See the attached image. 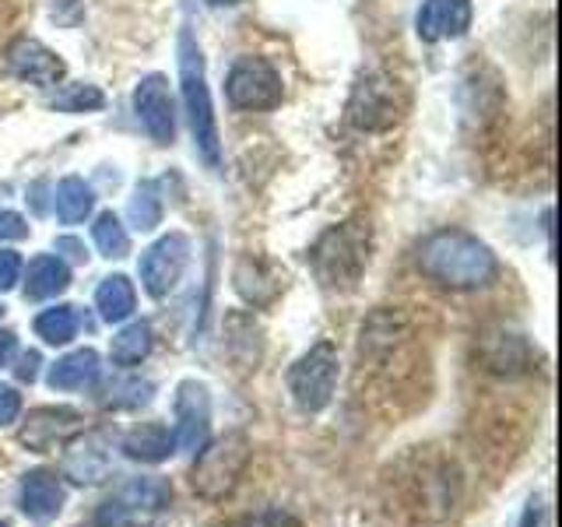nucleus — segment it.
Instances as JSON below:
<instances>
[{
  "mask_svg": "<svg viewBox=\"0 0 562 527\" xmlns=\"http://www.w3.org/2000/svg\"><path fill=\"white\" fill-rule=\"evenodd\" d=\"M391 514L412 524L447 520L461 492V471L439 450H412L391 471Z\"/></svg>",
  "mask_w": 562,
  "mask_h": 527,
  "instance_id": "obj_1",
  "label": "nucleus"
},
{
  "mask_svg": "<svg viewBox=\"0 0 562 527\" xmlns=\"http://www.w3.org/2000/svg\"><path fill=\"white\" fill-rule=\"evenodd\" d=\"M418 268L450 292H471L485 289L496 278L499 264L479 236L464 228H439L418 246Z\"/></svg>",
  "mask_w": 562,
  "mask_h": 527,
  "instance_id": "obj_2",
  "label": "nucleus"
},
{
  "mask_svg": "<svg viewBox=\"0 0 562 527\" xmlns=\"http://www.w3.org/2000/svg\"><path fill=\"white\" fill-rule=\"evenodd\" d=\"M180 88H183V105L190 120L193 145L204 155V162L211 169L222 166V141H218V120L215 105H211V88L204 75V53L198 40L190 35V29L180 32Z\"/></svg>",
  "mask_w": 562,
  "mask_h": 527,
  "instance_id": "obj_3",
  "label": "nucleus"
},
{
  "mask_svg": "<svg viewBox=\"0 0 562 527\" xmlns=\"http://www.w3.org/2000/svg\"><path fill=\"white\" fill-rule=\"evenodd\" d=\"M310 264L324 289H334V292L356 289L369 264V225L341 222L327 228L310 250Z\"/></svg>",
  "mask_w": 562,
  "mask_h": 527,
  "instance_id": "obj_4",
  "label": "nucleus"
},
{
  "mask_svg": "<svg viewBox=\"0 0 562 527\" xmlns=\"http://www.w3.org/2000/svg\"><path fill=\"white\" fill-rule=\"evenodd\" d=\"M250 439L243 433H225L215 444H204L190 468V489L207 503L228 500L243 482L246 468H250Z\"/></svg>",
  "mask_w": 562,
  "mask_h": 527,
  "instance_id": "obj_5",
  "label": "nucleus"
},
{
  "mask_svg": "<svg viewBox=\"0 0 562 527\" xmlns=\"http://www.w3.org/2000/svg\"><path fill=\"white\" fill-rule=\"evenodd\" d=\"M172 503V485L158 474L123 482L110 500L95 509V527H151Z\"/></svg>",
  "mask_w": 562,
  "mask_h": 527,
  "instance_id": "obj_6",
  "label": "nucleus"
},
{
  "mask_svg": "<svg viewBox=\"0 0 562 527\" xmlns=\"http://www.w3.org/2000/svg\"><path fill=\"white\" fill-rule=\"evenodd\" d=\"M338 377H341V362L334 345L321 341V345H313L306 356H299L289 369V391H292V401L299 404V412H306V415L324 412L334 397Z\"/></svg>",
  "mask_w": 562,
  "mask_h": 527,
  "instance_id": "obj_7",
  "label": "nucleus"
},
{
  "mask_svg": "<svg viewBox=\"0 0 562 527\" xmlns=\"http://www.w3.org/2000/svg\"><path fill=\"white\" fill-rule=\"evenodd\" d=\"M281 75L263 57H243L225 78V96L236 110H274L281 102Z\"/></svg>",
  "mask_w": 562,
  "mask_h": 527,
  "instance_id": "obj_8",
  "label": "nucleus"
},
{
  "mask_svg": "<svg viewBox=\"0 0 562 527\" xmlns=\"http://www.w3.org/2000/svg\"><path fill=\"white\" fill-rule=\"evenodd\" d=\"M190 264V239L183 233H169L155 246H148L145 257H140V281H145V292L162 299L176 289V281L183 278Z\"/></svg>",
  "mask_w": 562,
  "mask_h": 527,
  "instance_id": "obj_9",
  "label": "nucleus"
},
{
  "mask_svg": "<svg viewBox=\"0 0 562 527\" xmlns=\"http://www.w3.org/2000/svg\"><path fill=\"white\" fill-rule=\"evenodd\" d=\"M176 447L198 453L211 436V397L198 380H183L176 386Z\"/></svg>",
  "mask_w": 562,
  "mask_h": 527,
  "instance_id": "obj_10",
  "label": "nucleus"
},
{
  "mask_svg": "<svg viewBox=\"0 0 562 527\" xmlns=\"http://www.w3.org/2000/svg\"><path fill=\"white\" fill-rule=\"evenodd\" d=\"M134 113L140 120V127L151 134L158 145H172L176 137V105L169 96V81L162 75L140 78L134 88Z\"/></svg>",
  "mask_w": 562,
  "mask_h": 527,
  "instance_id": "obj_11",
  "label": "nucleus"
},
{
  "mask_svg": "<svg viewBox=\"0 0 562 527\" xmlns=\"http://www.w3.org/2000/svg\"><path fill=\"white\" fill-rule=\"evenodd\" d=\"M81 429H85V415L75 408H35L29 412L25 426L18 429V444L35 453H46L53 447L70 444Z\"/></svg>",
  "mask_w": 562,
  "mask_h": 527,
  "instance_id": "obj_12",
  "label": "nucleus"
},
{
  "mask_svg": "<svg viewBox=\"0 0 562 527\" xmlns=\"http://www.w3.org/2000/svg\"><path fill=\"white\" fill-rule=\"evenodd\" d=\"M8 70L18 81L35 85V88H53L67 75V67L57 53L46 49L40 40H29V35H18L8 46Z\"/></svg>",
  "mask_w": 562,
  "mask_h": 527,
  "instance_id": "obj_13",
  "label": "nucleus"
},
{
  "mask_svg": "<svg viewBox=\"0 0 562 527\" xmlns=\"http://www.w3.org/2000/svg\"><path fill=\"white\" fill-rule=\"evenodd\" d=\"M479 359H482V369H488V373H496V377H520V373H531L535 348L524 334L496 330V334H485L479 341Z\"/></svg>",
  "mask_w": 562,
  "mask_h": 527,
  "instance_id": "obj_14",
  "label": "nucleus"
},
{
  "mask_svg": "<svg viewBox=\"0 0 562 527\" xmlns=\"http://www.w3.org/2000/svg\"><path fill=\"white\" fill-rule=\"evenodd\" d=\"M415 25L426 43L461 40L471 29V0H422Z\"/></svg>",
  "mask_w": 562,
  "mask_h": 527,
  "instance_id": "obj_15",
  "label": "nucleus"
},
{
  "mask_svg": "<svg viewBox=\"0 0 562 527\" xmlns=\"http://www.w3.org/2000/svg\"><path fill=\"white\" fill-rule=\"evenodd\" d=\"M64 485L57 474L49 471H29L22 474V485H18V506H22V514L35 524H46L53 520L64 509Z\"/></svg>",
  "mask_w": 562,
  "mask_h": 527,
  "instance_id": "obj_16",
  "label": "nucleus"
},
{
  "mask_svg": "<svg viewBox=\"0 0 562 527\" xmlns=\"http://www.w3.org/2000/svg\"><path fill=\"white\" fill-rule=\"evenodd\" d=\"M64 474L78 485H99L110 479V450L102 436H85L64 457Z\"/></svg>",
  "mask_w": 562,
  "mask_h": 527,
  "instance_id": "obj_17",
  "label": "nucleus"
},
{
  "mask_svg": "<svg viewBox=\"0 0 562 527\" xmlns=\"http://www.w3.org/2000/svg\"><path fill=\"white\" fill-rule=\"evenodd\" d=\"M394 99H391V88L383 81H362L356 88V99H351V123L362 131H380V127H391L394 123Z\"/></svg>",
  "mask_w": 562,
  "mask_h": 527,
  "instance_id": "obj_18",
  "label": "nucleus"
},
{
  "mask_svg": "<svg viewBox=\"0 0 562 527\" xmlns=\"http://www.w3.org/2000/svg\"><path fill=\"white\" fill-rule=\"evenodd\" d=\"M120 447H123V453L131 457V461L158 464V461H166V457L176 450V436L166 426H158V422H148V426H140V429L123 436Z\"/></svg>",
  "mask_w": 562,
  "mask_h": 527,
  "instance_id": "obj_19",
  "label": "nucleus"
},
{
  "mask_svg": "<svg viewBox=\"0 0 562 527\" xmlns=\"http://www.w3.org/2000/svg\"><path fill=\"white\" fill-rule=\"evenodd\" d=\"M99 356L92 348H78L64 356L57 366L49 369V386L53 391H81V386H92L99 380Z\"/></svg>",
  "mask_w": 562,
  "mask_h": 527,
  "instance_id": "obj_20",
  "label": "nucleus"
},
{
  "mask_svg": "<svg viewBox=\"0 0 562 527\" xmlns=\"http://www.w3.org/2000/svg\"><path fill=\"white\" fill-rule=\"evenodd\" d=\"M95 306L105 324H123L137 306V292L127 274H110L95 292Z\"/></svg>",
  "mask_w": 562,
  "mask_h": 527,
  "instance_id": "obj_21",
  "label": "nucleus"
},
{
  "mask_svg": "<svg viewBox=\"0 0 562 527\" xmlns=\"http://www.w3.org/2000/svg\"><path fill=\"white\" fill-rule=\"evenodd\" d=\"M70 285V268L60 257H35L29 264V274H25V295L29 299H49V295H60Z\"/></svg>",
  "mask_w": 562,
  "mask_h": 527,
  "instance_id": "obj_22",
  "label": "nucleus"
},
{
  "mask_svg": "<svg viewBox=\"0 0 562 527\" xmlns=\"http://www.w3.org/2000/svg\"><path fill=\"white\" fill-rule=\"evenodd\" d=\"M53 204H57V218L64 225H78V222H85L88 215H92L95 193H92V187H88L85 180H78V176H67V180L57 183Z\"/></svg>",
  "mask_w": 562,
  "mask_h": 527,
  "instance_id": "obj_23",
  "label": "nucleus"
},
{
  "mask_svg": "<svg viewBox=\"0 0 562 527\" xmlns=\"http://www.w3.org/2000/svg\"><path fill=\"white\" fill-rule=\"evenodd\" d=\"M151 345H155V338H151V327L145 321L127 324L113 338V362L116 366H137V362H145Z\"/></svg>",
  "mask_w": 562,
  "mask_h": 527,
  "instance_id": "obj_24",
  "label": "nucleus"
},
{
  "mask_svg": "<svg viewBox=\"0 0 562 527\" xmlns=\"http://www.w3.org/2000/svg\"><path fill=\"white\" fill-rule=\"evenodd\" d=\"M127 218L137 233H151V228L162 222V198H158V183L140 180L134 187V198L127 204Z\"/></svg>",
  "mask_w": 562,
  "mask_h": 527,
  "instance_id": "obj_25",
  "label": "nucleus"
},
{
  "mask_svg": "<svg viewBox=\"0 0 562 527\" xmlns=\"http://www.w3.org/2000/svg\"><path fill=\"white\" fill-rule=\"evenodd\" d=\"M35 334L46 341V345H67L75 341L78 334V313L75 306H49L35 316Z\"/></svg>",
  "mask_w": 562,
  "mask_h": 527,
  "instance_id": "obj_26",
  "label": "nucleus"
},
{
  "mask_svg": "<svg viewBox=\"0 0 562 527\" xmlns=\"http://www.w3.org/2000/svg\"><path fill=\"white\" fill-rule=\"evenodd\" d=\"M92 236H95L99 254H102V257H110V260L127 257V250H131V236H127V228H123V222L113 215V211H102V215L95 218Z\"/></svg>",
  "mask_w": 562,
  "mask_h": 527,
  "instance_id": "obj_27",
  "label": "nucleus"
},
{
  "mask_svg": "<svg viewBox=\"0 0 562 527\" xmlns=\"http://www.w3.org/2000/svg\"><path fill=\"white\" fill-rule=\"evenodd\" d=\"M49 105H53V110H60V113H92V110H102L105 96H102V88H95V85H67L64 92H57V99H53Z\"/></svg>",
  "mask_w": 562,
  "mask_h": 527,
  "instance_id": "obj_28",
  "label": "nucleus"
},
{
  "mask_svg": "<svg viewBox=\"0 0 562 527\" xmlns=\"http://www.w3.org/2000/svg\"><path fill=\"white\" fill-rule=\"evenodd\" d=\"M155 394V386L148 380H137V377H127V380H116L110 391H105L102 404L105 408H140V404H148Z\"/></svg>",
  "mask_w": 562,
  "mask_h": 527,
  "instance_id": "obj_29",
  "label": "nucleus"
},
{
  "mask_svg": "<svg viewBox=\"0 0 562 527\" xmlns=\"http://www.w3.org/2000/svg\"><path fill=\"white\" fill-rule=\"evenodd\" d=\"M239 527H303L299 517H292L289 509H260V514L243 517Z\"/></svg>",
  "mask_w": 562,
  "mask_h": 527,
  "instance_id": "obj_30",
  "label": "nucleus"
},
{
  "mask_svg": "<svg viewBox=\"0 0 562 527\" xmlns=\"http://www.w3.org/2000/svg\"><path fill=\"white\" fill-rule=\"evenodd\" d=\"M25 264L14 250H0V292H11L18 281H22Z\"/></svg>",
  "mask_w": 562,
  "mask_h": 527,
  "instance_id": "obj_31",
  "label": "nucleus"
},
{
  "mask_svg": "<svg viewBox=\"0 0 562 527\" xmlns=\"http://www.w3.org/2000/svg\"><path fill=\"white\" fill-rule=\"evenodd\" d=\"M18 415H22V394H18L14 386L0 383V429L18 422Z\"/></svg>",
  "mask_w": 562,
  "mask_h": 527,
  "instance_id": "obj_32",
  "label": "nucleus"
},
{
  "mask_svg": "<svg viewBox=\"0 0 562 527\" xmlns=\"http://www.w3.org/2000/svg\"><path fill=\"white\" fill-rule=\"evenodd\" d=\"M29 236V225L18 211L0 208V239H25Z\"/></svg>",
  "mask_w": 562,
  "mask_h": 527,
  "instance_id": "obj_33",
  "label": "nucleus"
},
{
  "mask_svg": "<svg viewBox=\"0 0 562 527\" xmlns=\"http://www.w3.org/2000/svg\"><path fill=\"white\" fill-rule=\"evenodd\" d=\"M40 351H25L22 359H18V366H14V373H18V380L22 383H35V377H40Z\"/></svg>",
  "mask_w": 562,
  "mask_h": 527,
  "instance_id": "obj_34",
  "label": "nucleus"
},
{
  "mask_svg": "<svg viewBox=\"0 0 562 527\" xmlns=\"http://www.w3.org/2000/svg\"><path fill=\"white\" fill-rule=\"evenodd\" d=\"M18 351V334L14 330H0V366H8Z\"/></svg>",
  "mask_w": 562,
  "mask_h": 527,
  "instance_id": "obj_35",
  "label": "nucleus"
},
{
  "mask_svg": "<svg viewBox=\"0 0 562 527\" xmlns=\"http://www.w3.org/2000/svg\"><path fill=\"white\" fill-rule=\"evenodd\" d=\"M57 254H67L70 260H85V246L78 239L64 236V239H57Z\"/></svg>",
  "mask_w": 562,
  "mask_h": 527,
  "instance_id": "obj_36",
  "label": "nucleus"
},
{
  "mask_svg": "<svg viewBox=\"0 0 562 527\" xmlns=\"http://www.w3.org/2000/svg\"><path fill=\"white\" fill-rule=\"evenodd\" d=\"M541 506L538 503H531V509H527V520H524V527H541Z\"/></svg>",
  "mask_w": 562,
  "mask_h": 527,
  "instance_id": "obj_37",
  "label": "nucleus"
},
{
  "mask_svg": "<svg viewBox=\"0 0 562 527\" xmlns=\"http://www.w3.org/2000/svg\"><path fill=\"white\" fill-rule=\"evenodd\" d=\"M207 4H215V8H225V4H239V0H207Z\"/></svg>",
  "mask_w": 562,
  "mask_h": 527,
  "instance_id": "obj_38",
  "label": "nucleus"
},
{
  "mask_svg": "<svg viewBox=\"0 0 562 527\" xmlns=\"http://www.w3.org/2000/svg\"><path fill=\"white\" fill-rule=\"evenodd\" d=\"M0 316H4V306H0Z\"/></svg>",
  "mask_w": 562,
  "mask_h": 527,
  "instance_id": "obj_39",
  "label": "nucleus"
}]
</instances>
